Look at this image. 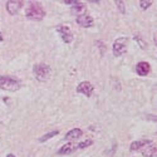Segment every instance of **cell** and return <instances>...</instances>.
I'll list each match as a JSON object with an SVG mask.
<instances>
[{
  "label": "cell",
  "instance_id": "ffe728a7",
  "mask_svg": "<svg viewBox=\"0 0 157 157\" xmlns=\"http://www.w3.org/2000/svg\"><path fill=\"white\" fill-rule=\"evenodd\" d=\"M116 4H117V8H118V10L122 13V14H126V6H124V3L121 2V0H117Z\"/></svg>",
  "mask_w": 157,
  "mask_h": 157
},
{
  "label": "cell",
  "instance_id": "6da1fadb",
  "mask_svg": "<svg viewBox=\"0 0 157 157\" xmlns=\"http://www.w3.org/2000/svg\"><path fill=\"white\" fill-rule=\"evenodd\" d=\"M25 15L30 20H42L45 17V10L39 2H30L25 9Z\"/></svg>",
  "mask_w": 157,
  "mask_h": 157
},
{
  "label": "cell",
  "instance_id": "ba28073f",
  "mask_svg": "<svg viewBox=\"0 0 157 157\" xmlns=\"http://www.w3.org/2000/svg\"><path fill=\"white\" fill-rule=\"evenodd\" d=\"M135 69H136V73L140 77H146L151 72V65H150L148 62H138L136 64V68Z\"/></svg>",
  "mask_w": 157,
  "mask_h": 157
},
{
  "label": "cell",
  "instance_id": "5bb4252c",
  "mask_svg": "<svg viewBox=\"0 0 157 157\" xmlns=\"http://www.w3.org/2000/svg\"><path fill=\"white\" fill-rule=\"evenodd\" d=\"M77 150V147L73 145V143H65L64 146H62L59 150H58V155H71L73 153L74 151Z\"/></svg>",
  "mask_w": 157,
  "mask_h": 157
},
{
  "label": "cell",
  "instance_id": "cb8c5ba5",
  "mask_svg": "<svg viewBox=\"0 0 157 157\" xmlns=\"http://www.w3.org/2000/svg\"><path fill=\"white\" fill-rule=\"evenodd\" d=\"M6 157H15V156H14V155H13V153H9V155H8Z\"/></svg>",
  "mask_w": 157,
  "mask_h": 157
},
{
  "label": "cell",
  "instance_id": "9a60e30c",
  "mask_svg": "<svg viewBox=\"0 0 157 157\" xmlns=\"http://www.w3.org/2000/svg\"><path fill=\"white\" fill-rule=\"evenodd\" d=\"M58 133H59V131H52V132H48V133H45L44 136H42L40 138H39V142H45L50 138H53L54 136H57Z\"/></svg>",
  "mask_w": 157,
  "mask_h": 157
},
{
  "label": "cell",
  "instance_id": "7402d4cb",
  "mask_svg": "<svg viewBox=\"0 0 157 157\" xmlns=\"http://www.w3.org/2000/svg\"><path fill=\"white\" fill-rule=\"evenodd\" d=\"M63 3H64V4H72V5H74V4L77 3V0H64Z\"/></svg>",
  "mask_w": 157,
  "mask_h": 157
},
{
  "label": "cell",
  "instance_id": "8fae6325",
  "mask_svg": "<svg viewBox=\"0 0 157 157\" xmlns=\"http://www.w3.org/2000/svg\"><path fill=\"white\" fill-rule=\"evenodd\" d=\"M151 142H152L151 140H137V141H133L132 143H131V146H129V151H132V152L140 151V150H142L145 146L150 145Z\"/></svg>",
  "mask_w": 157,
  "mask_h": 157
},
{
  "label": "cell",
  "instance_id": "52a82bcc",
  "mask_svg": "<svg viewBox=\"0 0 157 157\" xmlns=\"http://www.w3.org/2000/svg\"><path fill=\"white\" fill-rule=\"evenodd\" d=\"M23 5L24 3L19 2V0H9V2H6V10L10 15H17L23 8Z\"/></svg>",
  "mask_w": 157,
  "mask_h": 157
},
{
  "label": "cell",
  "instance_id": "7c38bea8",
  "mask_svg": "<svg viewBox=\"0 0 157 157\" xmlns=\"http://www.w3.org/2000/svg\"><path fill=\"white\" fill-rule=\"evenodd\" d=\"M156 151H157L156 143L151 142L150 145H147V146H145L142 148V155L145 157H153V156H156Z\"/></svg>",
  "mask_w": 157,
  "mask_h": 157
},
{
  "label": "cell",
  "instance_id": "d6986e66",
  "mask_svg": "<svg viewBox=\"0 0 157 157\" xmlns=\"http://www.w3.org/2000/svg\"><path fill=\"white\" fill-rule=\"evenodd\" d=\"M90 145H93V141H92V140H86V141L81 142L79 145L77 146V148H87V147H89Z\"/></svg>",
  "mask_w": 157,
  "mask_h": 157
},
{
  "label": "cell",
  "instance_id": "7a4b0ae2",
  "mask_svg": "<svg viewBox=\"0 0 157 157\" xmlns=\"http://www.w3.org/2000/svg\"><path fill=\"white\" fill-rule=\"evenodd\" d=\"M21 88V83L19 79L10 75H0V89L9 90V92H17Z\"/></svg>",
  "mask_w": 157,
  "mask_h": 157
},
{
  "label": "cell",
  "instance_id": "ac0fdd59",
  "mask_svg": "<svg viewBox=\"0 0 157 157\" xmlns=\"http://www.w3.org/2000/svg\"><path fill=\"white\" fill-rule=\"evenodd\" d=\"M133 38H135V40L138 43V45H140V48H141V49H146V43L142 40V38H141V35H140V34H135V35H133Z\"/></svg>",
  "mask_w": 157,
  "mask_h": 157
},
{
  "label": "cell",
  "instance_id": "e0dca14e",
  "mask_svg": "<svg viewBox=\"0 0 157 157\" xmlns=\"http://www.w3.org/2000/svg\"><path fill=\"white\" fill-rule=\"evenodd\" d=\"M138 4H140V8L142 10H146V9H148L152 5V2H151V0H141Z\"/></svg>",
  "mask_w": 157,
  "mask_h": 157
},
{
  "label": "cell",
  "instance_id": "44dd1931",
  "mask_svg": "<svg viewBox=\"0 0 157 157\" xmlns=\"http://www.w3.org/2000/svg\"><path fill=\"white\" fill-rule=\"evenodd\" d=\"M97 44H99L98 47L101 48V53H103V52H106V45H104L102 42H97Z\"/></svg>",
  "mask_w": 157,
  "mask_h": 157
},
{
  "label": "cell",
  "instance_id": "603a6c76",
  "mask_svg": "<svg viewBox=\"0 0 157 157\" xmlns=\"http://www.w3.org/2000/svg\"><path fill=\"white\" fill-rule=\"evenodd\" d=\"M4 40V36H3V33L0 32V42H3Z\"/></svg>",
  "mask_w": 157,
  "mask_h": 157
},
{
  "label": "cell",
  "instance_id": "277c9868",
  "mask_svg": "<svg viewBox=\"0 0 157 157\" xmlns=\"http://www.w3.org/2000/svg\"><path fill=\"white\" fill-rule=\"evenodd\" d=\"M56 30H57V33L60 35L62 40H63L64 43L69 44V43L73 42L74 35H73V33H72V30H71V28L68 27V25H59V27H57Z\"/></svg>",
  "mask_w": 157,
  "mask_h": 157
},
{
  "label": "cell",
  "instance_id": "2e32d148",
  "mask_svg": "<svg viewBox=\"0 0 157 157\" xmlns=\"http://www.w3.org/2000/svg\"><path fill=\"white\" fill-rule=\"evenodd\" d=\"M116 151H117V143L114 142L109 148H107L106 151H104V156H106V157H112L116 153Z\"/></svg>",
  "mask_w": 157,
  "mask_h": 157
},
{
  "label": "cell",
  "instance_id": "3957f363",
  "mask_svg": "<svg viewBox=\"0 0 157 157\" xmlns=\"http://www.w3.org/2000/svg\"><path fill=\"white\" fill-rule=\"evenodd\" d=\"M33 72H34L36 81L45 82V81H48V78L50 75V67L44 63H38L33 67Z\"/></svg>",
  "mask_w": 157,
  "mask_h": 157
},
{
  "label": "cell",
  "instance_id": "4fadbf2b",
  "mask_svg": "<svg viewBox=\"0 0 157 157\" xmlns=\"http://www.w3.org/2000/svg\"><path fill=\"white\" fill-rule=\"evenodd\" d=\"M83 135V131L81 129V128H73V129H71L69 132L65 135V140L67 141H72V140H77V138H79L81 136Z\"/></svg>",
  "mask_w": 157,
  "mask_h": 157
},
{
  "label": "cell",
  "instance_id": "30bf717a",
  "mask_svg": "<svg viewBox=\"0 0 157 157\" xmlns=\"http://www.w3.org/2000/svg\"><path fill=\"white\" fill-rule=\"evenodd\" d=\"M86 11H87V6L84 3H81V2H77L74 5H72L71 8V13L73 15H78V17H81V15H84L86 14Z\"/></svg>",
  "mask_w": 157,
  "mask_h": 157
},
{
  "label": "cell",
  "instance_id": "5b68a950",
  "mask_svg": "<svg viewBox=\"0 0 157 157\" xmlns=\"http://www.w3.org/2000/svg\"><path fill=\"white\" fill-rule=\"evenodd\" d=\"M127 42H128L127 38H118V39H116L114 40V43H113V54L116 57H120L123 53H126Z\"/></svg>",
  "mask_w": 157,
  "mask_h": 157
},
{
  "label": "cell",
  "instance_id": "9c48e42d",
  "mask_svg": "<svg viewBox=\"0 0 157 157\" xmlns=\"http://www.w3.org/2000/svg\"><path fill=\"white\" fill-rule=\"evenodd\" d=\"M93 23H94V20L90 15L84 14V15H81V17H77V24L81 25L82 28H90L93 25Z\"/></svg>",
  "mask_w": 157,
  "mask_h": 157
},
{
  "label": "cell",
  "instance_id": "8992f818",
  "mask_svg": "<svg viewBox=\"0 0 157 157\" xmlns=\"http://www.w3.org/2000/svg\"><path fill=\"white\" fill-rule=\"evenodd\" d=\"M93 92H94V87H93V84H92V83L88 82V81L81 82L77 86V93L84 94L86 97H90Z\"/></svg>",
  "mask_w": 157,
  "mask_h": 157
}]
</instances>
